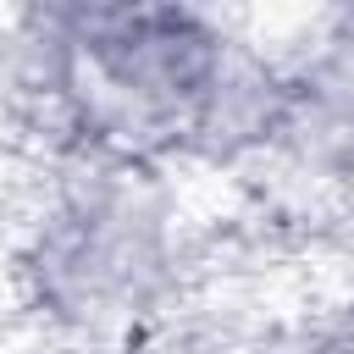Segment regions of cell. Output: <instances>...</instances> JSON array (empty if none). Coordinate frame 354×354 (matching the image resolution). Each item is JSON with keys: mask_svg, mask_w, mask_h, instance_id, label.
I'll use <instances>...</instances> for the list:
<instances>
[{"mask_svg": "<svg viewBox=\"0 0 354 354\" xmlns=\"http://www.w3.org/2000/svg\"><path fill=\"white\" fill-rule=\"evenodd\" d=\"M232 28L183 0H149L133 17L77 39L61 149L177 171L183 144L216 94L238 39ZM183 177V171H177Z\"/></svg>", "mask_w": 354, "mask_h": 354, "instance_id": "2", "label": "cell"}, {"mask_svg": "<svg viewBox=\"0 0 354 354\" xmlns=\"http://www.w3.org/2000/svg\"><path fill=\"white\" fill-rule=\"evenodd\" d=\"M0 260L17 321L61 354L155 348L194 304L205 232L188 177L105 155H22Z\"/></svg>", "mask_w": 354, "mask_h": 354, "instance_id": "1", "label": "cell"}, {"mask_svg": "<svg viewBox=\"0 0 354 354\" xmlns=\"http://www.w3.org/2000/svg\"><path fill=\"white\" fill-rule=\"evenodd\" d=\"M138 6H149V0H6L0 11L33 17V22H44V28L66 33V39H88V33H100V28L122 22V17H133Z\"/></svg>", "mask_w": 354, "mask_h": 354, "instance_id": "3", "label": "cell"}]
</instances>
